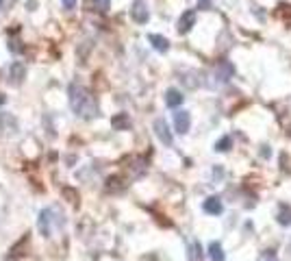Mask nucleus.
I'll return each mask as SVG.
<instances>
[{"label": "nucleus", "instance_id": "4468645a", "mask_svg": "<svg viewBox=\"0 0 291 261\" xmlns=\"http://www.w3.org/2000/svg\"><path fill=\"white\" fill-rule=\"evenodd\" d=\"M209 257L211 261H224L226 257H224V248L219 242H211L209 244Z\"/></svg>", "mask_w": 291, "mask_h": 261}, {"label": "nucleus", "instance_id": "20e7f679", "mask_svg": "<svg viewBox=\"0 0 291 261\" xmlns=\"http://www.w3.org/2000/svg\"><path fill=\"white\" fill-rule=\"evenodd\" d=\"M194 24H196V11L194 9H187V11L178 18V33L185 35V33H189L194 29Z\"/></svg>", "mask_w": 291, "mask_h": 261}, {"label": "nucleus", "instance_id": "a211bd4d", "mask_svg": "<svg viewBox=\"0 0 291 261\" xmlns=\"http://www.w3.org/2000/svg\"><path fill=\"white\" fill-rule=\"evenodd\" d=\"M93 9H98V11H107V9L111 7V0H91Z\"/></svg>", "mask_w": 291, "mask_h": 261}, {"label": "nucleus", "instance_id": "f257e3e1", "mask_svg": "<svg viewBox=\"0 0 291 261\" xmlns=\"http://www.w3.org/2000/svg\"><path fill=\"white\" fill-rule=\"evenodd\" d=\"M68 96H70V107H72V111L78 115V118H96L98 115V105H96V98L91 96V92L85 90L83 85H76V83H72V85L68 87Z\"/></svg>", "mask_w": 291, "mask_h": 261}, {"label": "nucleus", "instance_id": "f3484780", "mask_svg": "<svg viewBox=\"0 0 291 261\" xmlns=\"http://www.w3.org/2000/svg\"><path fill=\"white\" fill-rule=\"evenodd\" d=\"M61 194H63L65 198L70 200V203H78V192H76V189H72V187H63V189H61Z\"/></svg>", "mask_w": 291, "mask_h": 261}, {"label": "nucleus", "instance_id": "9b49d317", "mask_svg": "<svg viewBox=\"0 0 291 261\" xmlns=\"http://www.w3.org/2000/svg\"><path fill=\"white\" fill-rule=\"evenodd\" d=\"M37 226H39V233L44 237H50V209H44L39 213V220H37Z\"/></svg>", "mask_w": 291, "mask_h": 261}, {"label": "nucleus", "instance_id": "6e6552de", "mask_svg": "<svg viewBox=\"0 0 291 261\" xmlns=\"http://www.w3.org/2000/svg\"><path fill=\"white\" fill-rule=\"evenodd\" d=\"M202 209H204L206 213H211V216H219L224 207H222V200H219L218 196H211V198H206V200H204Z\"/></svg>", "mask_w": 291, "mask_h": 261}, {"label": "nucleus", "instance_id": "4be33fe9", "mask_svg": "<svg viewBox=\"0 0 291 261\" xmlns=\"http://www.w3.org/2000/svg\"><path fill=\"white\" fill-rule=\"evenodd\" d=\"M0 4H2V0H0Z\"/></svg>", "mask_w": 291, "mask_h": 261}, {"label": "nucleus", "instance_id": "aec40b11", "mask_svg": "<svg viewBox=\"0 0 291 261\" xmlns=\"http://www.w3.org/2000/svg\"><path fill=\"white\" fill-rule=\"evenodd\" d=\"M4 100H7V98H4L2 94H0V107H2V105H4Z\"/></svg>", "mask_w": 291, "mask_h": 261}, {"label": "nucleus", "instance_id": "f8f14e48", "mask_svg": "<svg viewBox=\"0 0 291 261\" xmlns=\"http://www.w3.org/2000/svg\"><path fill=\"white\" fill-rule=\"evenodd\" d=\"M111 127H113L115 130H126L130 127V118H128V113H117L111 118Z\"/></svg>", "mask_w": 291, "mask_h": 261}, {"label": "nucleus", "instance_id": "1a4fd4ad", "mask_svg": "<svg viewBox=\"0 0 291 261\" xmlns=\"http://www.w3.org/2000/svg\"><path fill=\"white\" fill-rule=\"evenodd\" d=\"M26 244H29V237L24 235V237H22V240L18 242V244L7 253V259H9V261H13V259H20L22 255H26V253H24V250H26Z\"/></svg>", "mask_w": 291, "mask_h": 261}, {"label": "nucleus", "instance_id": "f03ea898", "mask_svg": "<svg viewBox=\"0 0 291 261\" xmlns=\"http://www.w3.org/2000/svg\"><path fill=\"white\" fill-rule=\"evenodd\" d=\"M130 18H133L137 24H146L150 20V11H148V4L144 0H135L133 7H130Z\"/></svg>", "mask_w": 291, "mask_h": 261}, {"label": "nucleus", "instance_id": "0eeeda50", "mask_svg": "<svg viewBox=\"0 0 291 261\" xmlns=\"http://www.w3.org/2000/svg\"><path fill=\"white\" fill-rule=\"evenodd\" d=\"M24 74H26L24 63H20V61L11 63V68H9V76H11V83H13V85H20V83L24 81Z\"/></svg>", "mask_w": 291, "mask_h": 261}, {"label": "nucleus", "instance_id": "dca6fc26", "mask_svg": "<svg viewBox=\"0 0 291 261\" xmlns=\"http://www.w3.org/2000/svg\"><path fill=\"white\" fill-rule=\"evenodd\" d=\"M231 146H233V139L228 137V135H224L222 139H218V144H215V150H218V152H226V150H231Z\"/></svg>", "mask_w": 291, "mask_h": 261}, {"label": "nucleus", "instance_id": "7ed1b4c3", "mask_svg": "<svg viewBox=\"0 0 291 261\" xmlns=\"http://www.w3.org/2000/svg\"><path fill=\"white\" fill-rule=\"evenodd\" d=\"M154 133H157V137L161 139L165 146H172V144H174V137H172V133H170V127H167V122L163 118L154 120Z\"/></svg>", "mask_w": 291, "mask_h": 261}, {"label": "nucleus", "instance_id": "9d476101", "mask_svg": "<svg viewBox=\"0 0 291 261\" xmlns=\"http://www.w3.org/2000/svg\"><path fill=\"white\" fill-rule=\"evenodd\" d=\"M148 41L152 44L154 50H159V53H167V50H170V41H167L163 35H154L152 33V35H148Z\"/></svg>", "mask_w": 291, "mask_h": 261}, {"label": "nucleus", "instance_id": "ddd939ff", "mask_svg": "<svg viewBox=\"0 0 291 261\" xmlns=\"http://www.w3.org/2000/svg\"><path fill=\"white\" fill-rule=\"evenodd\" d=\"M165 105L167 107H181L182 105V94L178 90H174V87L167 90L165 92Z\"/></svg>", "mask_w": 291, "mask_h": 261}, {"label": "nucleus", "instance_id": "423d86ee", "mask_svg": "<svg viewBox=\"0 0 291 261\" xmlns=\"http://www.w3.org/2000/svg\"><path fill=\"white\" fill-rule=\"evenodd\" d=\"M233 74H235V65L231 61H219L218 68H215V76H218V81H222V83H226L228 78H233Z\"/></svg>", "mask_w": 291, "mask_h": 261}, {"label": "nucleus", "instance_id": "2eb2a0df", "mask_svg": "<svg viewBox=\"0 0 291 261\" xmlns=\"http://www.w3.org/2000/svg\"><path fill=\"white\" fill-rule=\"evenodd\" d=\"M278 224H283V226H289L291 224V209L287 207V205H280L278 207Z\"/></svg>", "mask_w": 291, "mask_h": 261}, {"label": "nucleus", "instance_id": "412c9836", "mask_svg": "<svg viewBox=\"0 0 291 261\" xmlns=\"http://www.w3.org/2000/svg\"><path fill=\"white\" fill-rule=\"evenodd\" d=\"M289 253H291V242H289Z\"/></svg>", "mask_w": 291, "mask_h": 261}, {"label": "nucleus", "instance_id": "39448f33", "mask_svg": "<svg viewBox=\"0 0 291 261\" xmlns=\"http://www.w3.org/2000/svg\"><path fill=\"white\" fill-rule=\"evenodd\" d=\"M174 127H176L178 133H182V135L189 130V127H191L189 111H176V113H174Z\"/></svg>", "mask_w": 291, "mask_h": 261}, {"label": "nucleus", "instance_id": "6ab92c4d", "mask_svg": "<svg viewBox=\"0 0 291 261\" xmlns=\"http://www.w3.org/2000/svg\"><path fill=\"white\" fill-rule=\"evenodd\" d=\"M61 2H63V9H68V11H72V9L76 7V2H78V0H61Z\"/></svg>", "mask_w": 291, "mask_h": 261}]
</instances>
